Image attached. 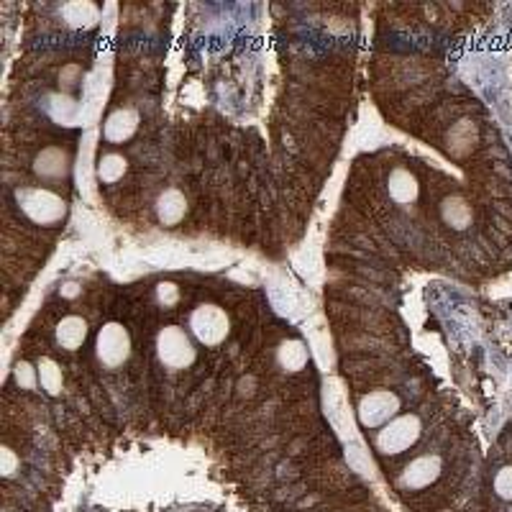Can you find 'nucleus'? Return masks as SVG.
I'll use <instances>...</instances> for the list:
<instances>
[{
	"label": "nucleus",
	"instance_id": "6",
	"mask_svg": "<svg viewBox=\"0 0 512 512\" xmlns=\"http://www.w3.org/2000/svg\"><path fill=\"white\" fill-rule=\"evenodd\" d=\"M400 397L390 390H374L359 400L356 418L364 431H379L400 415Z\"/></svg>",
	"mask_w": 512,
	"mask_h": 512
},
{
	"label": "nucleus",
	"instance_id": "8",
	"mask_svg": "<svg viewBox=\"0 0 512 512\" xmlns=\"http://www.w3.org/2000/svg\"><path fill=\"white\" fill-rule=\"evenodd\" d=\"M72 172V154L62 146H47L34 157V175L41 180H67Z\"/></svg>",
	"mask_w": 512,
	"mask_h": 512
},
{
	"label": "nucleus",
	"instance_id": "7",
	"mask_svg": "<svg viewBox=\"0 0 512 512\" xmlns=\"http://www.w3.org/2000/svg\"><path fill=\"white\" fill-rule=\"evenodd\" d=\"M95 356L103 367L118 369L131 356V336L121 323H105L95 336Z\"/></svg>",
	"mask_w": 512,
	"mask_h": 512
},
{
	"label": "nucleus",
	"instance_id": "4",
	"mask_svg": "<svg viewBox=\"0 0 512 512\" xmlns=\"http://www.w3.org/2000/svg\"><path fill=\"white\" fill-rule=\"evenodd\" d=\"M154 349H157V356L164 367L175 369V372L190 369L192 364H195V359H198V349L192 344V338L187 336L185 328L180 326L162 328V331L157 333V344H154Z\"/></svg>",
	"mask_w": 512,
	"mask_h": 512
},
{
	"label": "nucleus",
	"instance_id": "15",
	"mask_svg": "<svg viewBox=\"0 0 512 512\" xmlns=\"http://www.w3.org/2000/svg\"><path fill=\"white\" fill-rule=\"evenodd\" d=\"M128 169V159L118 152H108L98 159V180L103 185H116L118 180H123Z\"/></svg>",
	"mask_w": 512,
	"mask_h": 512
},
{
	"label": "nucleus",
	"instance_id": "11",
	"mask_svg": "<svg viewBox=\"0 0 512 512\" xmlns=\"http://www.w3.org/2000/svg\"><path fill=\"white\" fill-rule=\"evenodd\" d=\"M54 336H57V344L62 346V349L77 351L80 346H85V341H88L90 336L88 320L82 318V315H64V318L59 320Z\"/></svg>",
	"mask_w": 512,
	"mask_h": 512
},
{
	"label": "nucleus",
	"instance_id": "23",
	"mask_svg": "<svg viewBox=\"0 0 512 512\" xmlns=\"http://www.w3.org/2000/svg\"><path fill=\"white\" fill-rule=\"evenodd\" d=\"M62 295H64V297H77V295H80V287L72 285V282H70V285H64Z\"/></svg>",
	"mask_w": 512,
	"mask_h": 512
},
{
	"label": "nucleus",
	"instance_id": "20",
	"mask_svg": "<svg viewBox=\"0 0 512 512\" xmlns=\"http://www.w3.org/2000/svg\"><path fill=\"white\" fill-rule=\"evenodd\" d=\"M154 297H157L159 308H175V305L180 303V287L172 285V282H162V285L157 287V292H154Z\"/></svg>",
	"mask_w": 512,
	"mask_h": 512
},
{
	"label": "nucleus",
	"instance_id": "2",
	"mask_svg": "<svg viewBox=\"0 0 512 512\" xmlns=\"http://www.w3.org/2000/svg\"><path fill=\"white\" fill-rule=\"evenodd\" d=\"M420 436H423V423H420L418 415H397L384 428H379L377 438H374V448H377V454L384 456V459H395V456H402L405 451H410L420 441Z\"/></svg>",
	"mask_w": 512,
	"mask_h": 512
},
{
	"label": "nucleus",
	"instance_id": "14",
	"mask_svg": "<svg viewBox=\"0 0 512 512\" xmlns=\"http://www.w3.org/2000/svg\"><path fill=\"white\" fill-rule=\"evenodd\" d=\"M277 364H280V369H285L290 374L303 372L308 367V349H305L303 341H295V338L282 341L280 349H277Z\"/></svg>",
	"mask_w": 512,
	"mask_h": 512
},
{
	"label": "nucleus",
	"instance_id": "1",
	"mask_svg": "<svg viewBox=\"0 0 512 512\" xmlns=\"http://www.w3.org/2000/svg\"><path fill=\"white\" fill-rule=\"evenodd\" d=\"M18 210L36 226H59L67 218V203L62 195L47 187H18Z\"/></svg>",
	"mask_w": 512,
	"mask_h": 512
},
{
	"label": "nucleus",
	"instance_id": "5",
	"mask_svg": "<svg viewBox=\"0 0 512 512\" xmlns=\"http://www.w3.org/2000/svg\"><path fill=\"white\" fill-rule=\"evenodd\" d=\"M187 326H190L192 336L198 338V344L213 349V346H221L231 333V318L218 305L205 303L192 310Z\"/></svg>",
	"mask_w": 512,
	"mask_h": 512
},
{
	"label": "nucleus",
	"instance_id": "22",
	"mask_svg": "<svg viewBox=\"0 0 512 512\" xmlns=\"http://www.w3.org/2000/svg\"><path fill=\"white\" fill-rule=\"evenodd\" d=\"M80 75H82L80 64H67V67L59 72V82H62L64 88H72V85H77V82H80Z\"/></svg>",
	"mask_w": 512,
	"mask_h": 512
},
{
	"label": "nucleus",
	"instance_id": "18",
	"mask_svg": "<svg viewBox=\"0 0 512 512\" xmlns=\"http://www.w3.org/2000/svg\"><path fill=\"white\" fill-rule=\"evenodd\" d=\"M49 113L62 126H72L77 118V103L72 98H64V95H49Z\"/></svg>",
	"mask_w": 512,
	"mask_h": 512
},
{
	"label": "nucleus",
	"instance_id": "3",
	"mask_svg": "<svg viewBox=\"0 0 512 512\" xmlns=\"http://www.w3.org/2000/svg\"><path fill=\"white\" fill-rule=\"evenodd\" d=\"M443 472H446V461L441 454H418L397 472L395 487L405 495H418V492L436 487Z\"/></svg>",
	"mask_w": 512,
	"mask_h": 512
},
{
	"label": "nucleus",
	"instance_id": "19",
	"mask_svg": "<svg viewBox=\"0 0 512 512\" xmlns=\"http://www.w3.org/2000/svg\"><path fill=\"white\" fill-rule=\"evenodd\" d=\"M13 377H16V384L21 390H36V384H39V372L31 367L29 361H18Z\"/></svg>",
	"mask_w": 512,
	"mask_h": 512
},
{
	"label": "nucleus",
	"instance_id": "10",
	"mask_svg": "<svg viewBox=\"0 0 512 512\" xmlns=\"http://www.w3.org/2000/svg\"><path fill=\"white\" fill-rule=\"evenodd\" d=\"M154 213H157V221L162 223V226H177V223L185 221L187 216L185 192L177 190V187H167V190L159 192L157 203H154Z\"/></svg>",
	"mask_w": 512,
	"mask_h": 512
},
{
	"label": "nucleus",
	"instance_id": "16",
	"mask_svg": "<svg viewBox=\"0 0 512 512\" xmlns=\"http://www.w3.org/2000/svg\"><path fill=\"white\" fill-rule=\"evenodd\" d=\"M62 13L72 29H90L98 21L100 8L93 3H67V6H62Z\"/></svg>",
	"mask_w": 512,
	"mask_h": 512
},
{
	"label": "nucleus",
	"instance_id": "17",
	"mask_svg": "<svg viewBox=\"0 0 512 512\" xmlns=\"http://www.w3.org/2000/svg\"><path fill=\"white\" fill-rule=\"evenodd\" d=\"M36 372H39V384L41 390L47 395H59L62 392V369L54 359L49 356H41L39 364H36Z\"/></svg>",
	"mask_w": 512,
	"mask_h": 512
},
{
	"label": "nucleus",
	"instance_id": "9",
	"mask_svg": "<svg viewBox=\"0 0 512 512\" xmlns=\"http://www.w3.org/2000/svg\"><path fill=\"white\" fill-rule=\"evenodd\" d=\"M139 113L131 111V108H116L113 113H108L103 123V139L108 144H126L136 136L139 131Z\"/></svg>",
	"mask_w": 512,
	"mask_h": 512
},
{
	"label": "nucleus",
	"instance_id": "21",
	"mask_svg": "<svg viewBox=\"0 0 512 512\" xmlns=\"http://www.w3.org/2000/svg\"><path fill=\"white\" fill-rule=\"evenodd\" d=\"M0 464H3L0 466V472H3L6 479H11L13 474L21 469V459H18V454L11 446H3V451H0Z\"/></svg>",
	"mask_w": 512,
	"mask_h": 512
},
{
	"label": "nucleus",
	"instance_id": "13",
	"mask_svg": "<svg viewBox=\"0 0 512 512\" xmlns=\"http://www.w3.org/2000/svg\"><path fill=\"white\" fill-rule=\"evenodd\" d=\"M441 218L448 228H454V231H464V228L472 226V205L469 200L461 198V195H448V198L441 200Z\"/></svg>",
	"mask_w": 512,
	"mask_h": 512
},
{
	"label": "nucleus",
	"instance_id": "12",
	"mask_svg": "<svg viewBox=\"0 0 512 512\" xmlns=\"http://www.w3.org/2000/svg\"><path fill=\"white\" fill-rule=\"evenodd\" d=\"M387 192H390V198L395 200L397 205H410L418 200L420 185L410 169L395 167L390 172V177H387Z\"/></svg>",
	"mask_w": 512,
	"mask_h": 512
}]
</instances>
